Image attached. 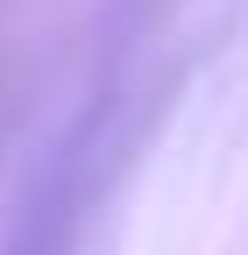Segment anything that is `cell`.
<instances>
[{
    "mask_svg": "<svg viewBox=\"0 0 248 255\" xmlns=\"http://www.w3.org/2000/svg\"><path fill=\"white\" fill-rule=\"evenodd\" d=\"M57 241H64V199H36L28 220L14 227V248L7 255H57Z\"/></svg>",
    "mask_w": 248,
    "mask_h": 255,
    "instance_id": "1",
    "label": "cell"
}]
</instances>
